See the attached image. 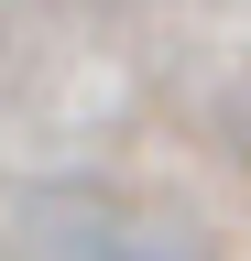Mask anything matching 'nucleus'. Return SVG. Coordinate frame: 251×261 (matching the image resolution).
I'll list each match as a JSON object with an SVG mask.
<instances>
[{
  "label": "nucleus",
  "mask_w": 251,
  "mask_h": 261,
  "mask_svg": "<svg viewBox=\"0 0 251 261\" xmlns=\"http://www.w3.org/2000/svg\"><path fill=\"white\" fill-rule=\"evenodd\" d=\"M87 261H164V250H131V240H109V250H87Z\"/></svg>",
  "instance_id": "nucleus-1"
}]
</instances>
